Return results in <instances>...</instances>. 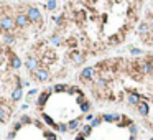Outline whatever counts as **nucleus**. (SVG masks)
Wrapping results in <instances>:
<instances>
[{
	"mask_svg": "<svg viewBox=\"0 0 153 140\" xmlns=\"http://www.w3.org/2000/svg\"><path fill=\"white\" fill-rule=\"evenodd\" d=\"M95 82H97V86H99V87H105V86H107V81H105L104 78H97V79H95Z\"/></svg>",
	"mask_w": 153,
	"mask_h": 140,
	"instance_id": "nucleus-25",
	"label": "nucleus"
},
{
	"mask_svg": "<svg viewBox=\"0 0 153 140\" xmlns=\"http://www.w3.org/2000/svg\"><path fill=\"white\" fill-rule=\"evenodd\" d=\"M94 74H95V68L94 66H86L81 74H79V79L81 81H92L94 79Z\"/></svg>",
	"mask_w": 153,
	"mask_h": 140,
	"instance_id": "nucleus-4",
	"label": "nucleus"
},
{
	"mask_svg": "<svg viewBox=\"0 0 153 140\" xmlns=\"http://www.w3.org/2000/svg\"><path fill=\"white\" fill-rule=\"evenodd\" d=\"M43 119H45V122H46V124H50L51 127H54V129H58V125H56V122H54V120L51 119L50 115H46V114H43Z\"/></svg>",
	"mask_w": 153,
	"mask_h": 140,
	"instance_id": "nucleus-21",
	"label": "nucleus"
},
{
	"mask_svg": "<svg viewBox=\"0 0 153 140\" xmlns=\"http://www.w3.org/2000/svg\"><path fill=\"white\" fill-rule=\"evenodd\" d=\"M25 66H26V69L30 71V73H35V71H38L40 68V61H38L35 56H28L26 58V61H25Z\"/></svg>",
	"mask_w": 153,
	"mask_h": 140,
	"instance_id": "nucleus-5",
	"label": "nucleus"
},
{
	"mask_svg": "<svg viewBox=\"0 0 153 140\" xmlns=\"http://www.w3.org/2000/svg\"><path fill=\"white\" fill-rule=\"evenodd\" d=\"M4 41L7 43V45H12L13 41H15V36H13L12 33H5V35H4Z\"/></svg>",
	"mask_w": 153,
	"mask_h": 140,
	"instance_id": "nucleus-19",
	"label": "nucleus"
},
{
	"mask_svg": "<svg viewBox=\"0 0 153 140\" xmlns=\"http://www.w3.org/2000/svg\"><path fill=\"white\" fill-rule=\"evenodd\" d=\"M48 8H50V10H54V8H56V0H50V2H48Z\"/></svg>",
	"mask_w": 153,
	"mask_h": 140,
	"instance_id": "nucleus-28",
	"label": "nucleus"
},
{
	"mask_svg": "<svg viewBox=\"0 0 153 140\" xmlns=\"http://www.w3.org/2000/svg\"><path fill=\"white\" fill-rule=\"evenodd\" d=\"M76 140H86V137H84V135H83V134H79V135H78V137H76Z\"/></svg>",
	"mask_w": 153,
	"mask_h": 140,
	"instance_id": "nucleus-32",
	"label": "nucleus"
},
{
	"mask_svg": "<svg viewBox=\"0 0 153 140\" xmlns=\"http://www.w3.org/2000/svg\"><path fill=\"white\" fill-rule=\"evenodd\" d=\"M100 122H102V117H94V120L91 122V127L92 129H94V127H99Z\"/></svg>",
	"mask_w": 153,
	"mask_h": 140,
	"instance_id": "nucleus-23",
	"label": "nucleus"
},
{
	"mask_svg": "<svg viewBox=\"0 0 153 140\" xmlns=\"http://www.w3.org/2000/svg\"><path fill=\"white\" fill-rule=\"evenodd\" d=\"M137 111H138V114H140L142 117H147V115H148V112H150L148 102H147V101H142V102L137 106Z\"/></svg>",
	"mask_w": 153,
	"mask_h": 140,
	"instance_id": "nucleus-8",
	"label": "nucleus"
},
{
	"mask_svg": "<svg viewBox=\"0 0 153 140\" xmlns=\"http://www.w3.org/2000/svg\"><path fill=\"white\" fill-rule=\"evenodd\" d=\"M30 23H31V21L28 20L26 13L18 12L17 15H15V25H17V28H26V26H28Z\"/></svg>",
	"mask_w": 153,
	"mask_h": 140,
	"instance_id": "nucleus-3",
	"label": "nucleus"
},
{
	"mask_svg": "<svg viewBox=\"0 0 153 140\" xmlns=\"http://www.w3.org/2000/svg\"><path fill=\"white\" fill-rule=\"evenodd\" d=\"M10 66H12L13 69H18V68L21 66V59L18 56H15V54H13V56L10 58Z\"/></svg>",
	"mask_w": 153,
	"mask_h": 140,
	"instance_id": "nucleus-14",
	"label": "nucleus"
},
{
	"mask_svg": "<svg viewBox=\"0 0 153 140\" xmlns=\"http://www.w3.org/2000/svg\"><path fill=\"white\" fill-rule=\"evenodd\" d=\"M148 31V26L147 25H140V28H138V33H147Z\"/></svg>",
	"mask_w": 153,
	"mask_h": 140,
	"instance_id": "nucleus-30",
	"label": "nucleus"
},
{
	"mask_svg": "<svg viewBox=\"0 0 153 140\" xmlns=\"http://www.w3.org/2000/svg\"><path fill=\"white\" fill-rule=\"evenodd\" d=\"M91 130H92L91 125H83V129H81V134H83L84 137H87V135H91Z\"/></svg>",
	"mask_w": 153,
	"mask_h": 140,
	"instance_id": "nucleus-22",
	"label": "nucleus"
},
{
	"mask_svg": "<svg viewBox=\"0 0 153 140\" xmlns=\"http://www.w3.org/2000/svg\"><path fill=\"white\" fill-rule=\"evenodd\" d=\"M5 120H7V111L0 106V122H5Z\"/></svg>",
	"mask_w": 153,
	"mask_h": 140,
	"instance_id": "nucleus-24",
	"label": "nucleus"
},
{
	"mask_svg": "<svg viewBox=\"0 0 153 140\" xmlns=\"http://www.w3.org/2000/svg\"><path fill=\"white\" fill-rule=\"evenodd\" d=\"M128 130H130V134H132V135L135 137V135H137V132H138V127H137V125H133V124H132V125L128 127Z\"/></svg>",
	"mask_w": 153,
	"mask_h": 140,
	"instance_id": "nucleus-27",
	"label": "nucleus"
},
{
	"mask_svg": "<svg viewBox=\"0 0 153 140\" xmlns=\"http://www.w3.org/2000/svg\"><path fill=\"white\" fill-rule=\"evenodd\" d=\"M71 59H73L76 64H83L84 59H86V56H84L81 51H73V53H71Z\"/></svg>",
	"mask_w": 153,
	"mask_h": 140,
	"instance_id": "nucleus-10",
	"label": "nucleus"
},
{
	"mask_svg": "<svg viewBox=\"0 0 153 140\" xmlns=\"http://www.w3.org/2000/svg\"><path fill=\"white\" fill-rule=\"evenodd\" d=\"M58 130L59 132H68V125H66V124H59V125H58Z\"/></svg>",
	"mask_w": 153,
	"mask_h": 140,
	"instance_id": "nucleus-29",
	"label": "nucleus"
},
{
	"mask_svg": "<svg viewBox=\"0 0 153 140\" xmlns=\"http://www.w3.org/2000/svg\"><path fill=\"white\" fill-rule=\"evenodd\" d=\"M50 43H51V45H54V46H59L63 43V38L59 36V35H53V36L50 38Z\"/></svg>",
	"mask_w": 153,
	"mask_h": 140,
	"instance_id": "nucleus-16",
	"label": "nucleus"
},
{
	"mask_svg": "<svg viewBox=\"0 0 153 140\" xmlns=\"http://www.w3.org/2000/svg\"><path fill=\"white\" fill-rule=\"evenodd\" d=\"M23 122H30V117H28V115H23V117H21V124H23Z\"/></svg>",
	"mask_w": 153,
	"mask_h": 140,
	"instance_id": "nucleus-31",
	"label": "nucleus"
},
{
	"mask_svg": "<svg viewBox=\"0 0 153 140\" xmlns=\"http://www.w3.org/2000/svg\"><path fill=\"white\" fill-rule=\"evenodd\" d=\"M53 89L56 91V92H64V91H69V86H66V84H56Z\"/></svg>",
	"mask_w": 153,
	"mask_h": 140,
	"instance_id": "nucleus-20",
	"label": "nucleus"
},
{
	"mask_svg": "<svg viewBox=\"0 0 153 140\" xmlns=\"http://www.w3.org/2000/svg\"><path fill=\"white\" fill-rule=\"evenodd\" d=\"M117 125H119V127H125V125H127V127H130V125H132V120L128 119V117H124V115H122V120H120Z\"/></svg>",
	"mask_w": 153,
	"mask_h": 140,
	"instance_id": "nucleus-17",
	"label": "nucleus"
},
{
	"mask_svg": "<svg viewBox=\"0 0 153 140\" xmlns=\"http://www.w3.org/2000/svg\"><path fill=\"white\" fill-rule=\"evenodd\" d=\"M2 33H4V31H2V30H0V36H2Z\"/></svg>",
	"mask_w": 153,
	"mask_h": 140,
	"instance_id": "nucleus-35",
	"label": "nucleus"
},
{
	"mask_svg": "<svg viewBox=\"0 0 153 140\" xmlns=\"http://www.w3.org/2000/svg\"><path fill=\"white\" fill-rule=\"evenodd\" d=\"M2 16H4V15H2V10H0V18H2Z\"/></svg>",
	"mask_w": 153,
	"mask_h": 140,
	"instance_id": "nucleus-34",
	"label": "nucleus"
},
{
	"mask_svg": "<svg viewBox=\"0 0 153 140\" xmlns=\"http://www.w3.org/2000/svg\"><path fill=\"white\" fill-rule=\"evenodd\" d=\"M78 101H79V104H81V111H83L84 114H87V112L91 111V104L87 102V101H84L83 97H79Z\"/></svg>",
	"mask_w": 153,
	"mask_h": 140,
	"instance_id": "nucleus-13",
	"label": "nucleus"
},
{
	"mask_svg": "<svg viewBox=\"0 0 153 140\" xmlns=\"http://www.w3.org/2000/svg\"><path fill=\"white\" fill-rule=\"evenodd\" d=\"M140 71L143 74H152L153 73V64L150 61H145V63H142L140 64Z\"/></svg>",
	"mask_w": 153,
	"mask_h": 140,
	"instance_id": "nucleus-11",
	"label": "nucleus"
},
{
	"mask_svg": "<svg viewBox=\"0 0 153 140\" xmlns=\"http://www.w3.org/2000/svg\"><path fill=\"white\" fill-rule=\"evenodd\" d=\"M120 119H122V115L120 114H102V120L104 122H120Z\"/></svg>",
	"mask_w": 153,
	"mask_h": 140,
	"instance_id": "nucleus-9",
	"label": "nucleus"
},
{
	"mask_svg": "<svg viewBox=\"0 0 153 140\" xmlns=\"http://www.w3.org/2000/svg\"><path fill=\"white\" fill-rule=\"evenodd\" d=\"M25 13H26V16H28V20L31 21V23H40V21H41V12H40L36 7H28Z\"/></svg>",
	"mask_w": 153,
	"mask_h": 140,
	"instance_id": "nucleus-2",
	"label": "nucleus"
},
{
	"mask_svg": "<svg viewBox=\"0 0 153 140\" xmlns=\"http://www.w3.org/2000/svg\"><path fill=\"white\" fill-rule=\"evenodd\" d=\"M13 28H17V25H15V16L4 15L0 18V30L4 33H10Z\"/></svg>",
	"mask_w": 153,
	"mask_h": 140,
	"instance_id": "nucleus-1",
	"label": "nucleus"
},
{
	"mask_svg": "<svg viewBox=\"0 0 153 140\" xmlns=\"http://www.w3.org/2000/svg\"><path fill=\"white\" fill-rule=\"evenodd\" d=\"M21 96H23V91H21V87H17V89L12 92V101L13 102H17V101H20Z\"/></svg>",
	"mask_w": 153,
	"mask_h": 140,
	"instance_id": "nucleus-15",
	"label": "nucleus"
},
{
	"mask_svg": "<svg viewBox=\"0 0 153 140\" xmlns=\"http://www.w3.org/2000/svg\"><path fill=\"white\" fill-rule=\"evenodd\" d=\"M79 122H81V120H79V119H74V120H71V122L68 124V130H76V129L79 127Z\"/></svg>",
	"mask_w": 153,
	"mask_h": 140,
	"instance_id": "nucleus-18",
	"label": "nucleus"
},
{
	"mask_svg": "<svg viewBox=\"0 0 153 140\" xmlns=\"http://www.w3.org/2000/svg\"><path fill=\"white\" fill-rule=\"evenodd\" d=\"M130 53H132L133 56H140V54L143 53V51H142L140 48H130Z\"/></svg>",
	"mask_w": 153,
	"mask_h": 140,
	"instance_id": "nucleus-26",
	"label": "nucleus"
},
{
	"mask_svg": "<svg viewBox=\"0 0 153 140\" xmlns=\"http://www.w3.org/2000/svg\"><path fill=\"white\" fill-rule=\"evenodd\" d=\"M127 102H128V106L137 107L138 104L142 102V96L138 94V92H130V94H128V97H127Z\"/></svg>",
	"mask_w": 153,
	"mask_h": 140,
	"instance_id": "nucleus-7",
	"label": "nucleus"
},
{
	"mask_svg": "<svg viewBox=\"0 0 153 140\" xmlns=\"http://www.w3.org/2000/svg\"><path fill=\"white\" fill-rule=\"evenodd\" d=\"M86 120H91V122H92V120H94V117H92L91 114H87V115H86Z\"/></svg>",
	"mask_w": 153,
	"mask_h": 140,
	"instance_id": "nucleus-33",
	"label": "nucleus"
},
{
	"mask_svg": "<svg viewBox=\"0 0 153 140\" xmlns=\"http://www.w3.org/2000/svg\"><path fill=\"white\" fill-rule=\"evenodd\" d=\"M150 140H153V137H152V139H150Z\"/></svg>",
	"mask_w": 153,
	"mask_h": 140,
	"instance_id": "nucleus-36",
	"label": "nucleus"
},
{
	"mask_svg": "<svg viewBox=\"0 0 153 140\" xmlns=\"http://www.w3.org/2000/svg\"><path fill=\"white\" fill-rule=\"evenodd\" d=\"M35 79L40 82H46L48 79H50V71L46 69V68H40L38 71H35Z\"/></svg>",
	"mask_w": 153,
	"mask_h": 140,
	"instance_id": "nucleus-6",
	"label": "nucleus"
},
{
	"mask_svg": "<svg viewBox=\"0 0 153 140\" xmlns=\"http://www.w3.org/2000/svg\"><path fill=\"white\" fill-rule=\"evenodd\" d=\"M50 94H51V91L48 89V91H45V92H43V94L40 96V97H38V107H40V109H41V107L46 104V99L50 97Z\"/></svg>",
	"mask_w": 153,
	"mask_h": 140,
	"instance_id": "nucleus-12",
	"label": "nucleus"
}]
</instances>
